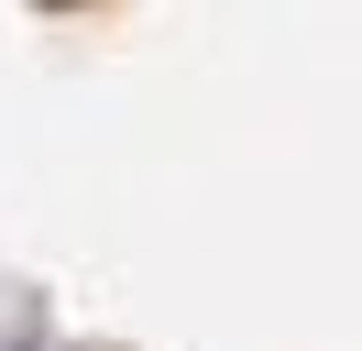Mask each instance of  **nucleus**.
<instances>
[{"label":"nucleus","instance_id":"obj_1","mask_svg":"<svg viewBox=\"0 0 362 351\" xmlns=\"http://www.w3.org/2000/svg\"><path fill=\"white\" fill-rule=\"evenodd\" d=\"M55 11H66V0H55Z\"/></svg>","mask_w":362,"mask_h":351}]
</instances>
